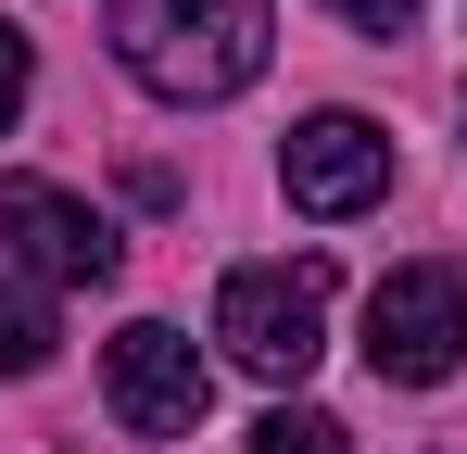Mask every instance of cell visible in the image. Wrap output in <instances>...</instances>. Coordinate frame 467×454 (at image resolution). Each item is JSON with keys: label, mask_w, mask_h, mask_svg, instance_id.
I'll return each instance as SVG.
<instances>
[{"label": "cell", "mask_w": 467, "mask_h": 454, "mask_svg": "<svg viewBox=\"0 0 467 454\" xmlns=\"http://www.w3.org/2000/svg\"><path fill=\"white\" fill-rule=\"evenodd\" d=\"M328 13H341V26H367V38H404V26H417V0H328Z\"/></svg>", "instance_id": "cell-9"}, {"label": "cell", "mask_w": 467, "mask_h": 454, "mask_svg": "<svg viewBox=\"0 0 467 454\" xmlns=\"http://www.w3.org/2000/svg\"><path fill=\"white\" fill-rule=\"evenodd\" d=\"M101 26H114V64L164 88V101H228L265 76V38H278V13L265 0H101Z\"/></svg>", "instance_id": "cell-1"}, {"label": "cell", "mask_w": 467, "mask_h": 454, "mask_svg": "<svg viewBox=\"0 0 467 454\" xmlns=\"http://www.w3.org/2000/svg\"><path fill=\"white\" fill-rule=\"evenodd\" d=\"M367 366L391 391H442L467 366V278L442 253H417V265H391L379 291H367Z\"/></svg>", "instance_id": "cell-3"}, {"label": "cell", "mask_w": 467, "mask_h": 454, "mask_svg": "<svg viewBox=\"0 0 467 454\" xmlns=\"http://www.w3.org/2000/svg\"><path fill=\"white\" fill-rule=\"evenodd\" d=\"M13 114H26V38L0 26V127H13Z\"/></svg>", "instance_id": "cell-10"}, {"label": "cell", "mask_w": 467, "mask_h": 454, "mask_svg": "<svg viewBox=\"0 0 467 454\" xmlns=\"http://www.w3.org/2000/svg\"><path fill=\"white\" fill-rule=\"evenodd\" d=\"M253 454H354V429H341V417H316V404H278V417L253 429Z\"/></svg>", "instance_id": "cell-8"}, {"label": "cell", "mask_w": 467, "mask_h": 454, "mask_svg": "<svg viewBox=\"0 0 467 454\" xmlns=\"http://www.w3.org/2000/svg\"><path fill=\"white\" fill-rule=\"evenodd\" d=\"M215 341H228L240 378H291L328 354V265H228V291H215Z\"/></svg>", "instance_id": "cell-2"}, {"label": "cell", "mask_w": 467, "mask_h": 454, "mask_svg": "<svg viewBox=\"0 0 467 454\" xmlns=\"http://www.w3.org/2000/svg\"><path fill=\"white\" fill-rule=\"evenodd\" d=\"M278 190H291V215L341 227V215H367V202L391 190V139L367 127V114H304L291 151H278Z\"/></svg>", "instance_id": "cell-5"}, {"label": "cell", "mask_w": 467, "mask_h": 454, "mask_svg": "<svg viewBox=\"0 0 467 454\" xmlns=\"http://www.w3.org/2000/svg\"><path fill=\"white\" fill-rule=\"evenodd\" d=\"M51 341H64L51 303H38V291H0V378H38V366H51Z\"/></svg>", "instance_id": "cell-7"}, {"label": "cell", "mask_w": 467, "mask_h": 454, "mask_svg": "<svg viewBox=\"0 0 467 454\" xmlns=\"http://www.w3.org/2000/svg\"><path fill=\"white\" fill-rule=\"evenodd\" d=\"M0 240H13L51 291H101V278L127 265V240L88 215L77 190H51V177H0Z\"/></svg>", "instance_id": "cell-6"}, {"label": "cell", "mask_w": 467, "mask_h": 454, "mask_svg": "<svg viewBox=\"0 0 467 454\" xmlns=\"http://www.w3.org/2000/svg\"><path fill=\"white\" fill-rule=\"evenodd\" d=\"M101 391H114V429H140V442H190L202 404H215V366L190 354V328L140 315V328L101 341Z\"/></svg>", "instance_id": "cell-4"}]
</instances>
